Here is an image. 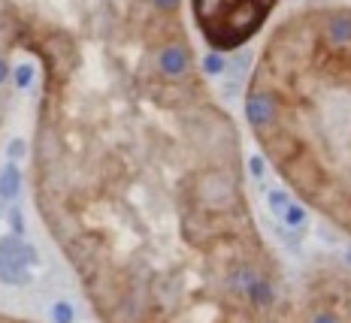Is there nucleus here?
Masks as SVG:
<instances>
[{"label":"nucleus","instance_id":"423d86ee","mask_svg":"<svg viewBox=\"0 0 351 323\" xmlns=\"http://www.w3.org/2000/svg\"><path fill=\"white\" fill-rule=\"evenodd\" d=\"M0 323H34V320H21V318H12V314H0Z\"/></svg>","mask_w":351,"mask_h":323},{"label":"nucleus","instance_id":"39448f33","mask_svg":"<svg viewBox=\"0 0 351 323\" xmlns=\"http://www.w3.org/2000/svg\"><path fill=\"white\" fill-rule=\"evenodd\" d=\"M19 170L16 166H3V172H0V196H3V200H12V196L19 194Z\"/></svg>","mask_w":351,"mask_h":323},{"label":"nucleus","instance_id":"20e7f679","mask_svg":"<svg viewBox=\"0 0 351 323\" xmlns=\"http://www.w3.org/2000/svg\"><path fill=\"white\" fill-rule=\"evenodd\" d=\"M25 275V245L19 239L0 242V281L16 284Z\"/></svg>","mask_w":351,"mask_h":323},{"label":"nucleus","instance_id":"f03ea898","mask_svg":"<svg viewBox=\"0 0 351 323\" xmlns=\"http://www.w3.org/2000/svg\"><path fill=\"white\" fill-rule=\"evenodd\" d=\"M279 323H351V266L324 263L285 290Z\"/></svg>","mask_w":351,"mask_h":323},{"label":"nucleus","instance_id":"f257e3e1","mask_svg":"<svg viewBox=\"0 0 351 323\" xmlns=\"http://www.w3.org/2000/svg\"><path fill=\"white\" fill-rule=\"evenodd\" d=\"M245 118L285 185L351 236V10L291 16L269 36Z\"/></svg>","mask_w":351,"mask_h":323},{"label":"nucleus","instance_id":"7ed1b4c3","mask_svg":"<svg viewBox=\"0 0 351 323\" xmlns=\"http://www.w3.org/2000/svg\"><path fill=\"white\" fill-rule=\"evenodd\" d=\"M276 0H194V12L203 34L215 49H237L267 18Z\"/></svg>","mask_w":351,"mask_h":323}]
</instances>
